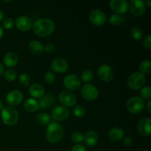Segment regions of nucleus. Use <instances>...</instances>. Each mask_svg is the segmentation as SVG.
I'll return each mask as SVG.
<instances>
[{"mask_svg":"<svg viewBox=\"0 0 151 151\" xmlns=\"http://www.w3.org/2000/svg\"><path fill=\"white\" fill-rule=\"evenodd\" d=\"M32 28L34 32L37 35L40 37H47L54 32L55 24L54 22L50 19H40L34 22Z\"/></svg>","mask_w":151,"mask_h":151,"instance_id":"nucleus-1","label":"nucleus"},{"mask_svg":"<svg viewBox=\"0 0 151 151\" xmlns=\"http://www.w3.org/2000/svg\"><path fill=\"white\" fill-rule=\"evenodd\" d=\"M64 131L60 124L57 122H51L47 127L46 137L48 142L51 143H56L60 141L63 137Z\"/></svg>","mask_w":151,"mask_h":151,"instance_id":"nucleus-2","label":"nucleus"},{"mask_svg":"<svg viewBox=\"0 0 151 151\" xmlns=\"http://www.w3.org/2000/svg\"><path fill=\"white\" fill-rule=\"evenodd\" d=\"M19 113L14 108L7 106L3 108L1 112V118L4 124L8 126L15 125L19 121Z\"/></svg>","mask_w":151,"mask_h":151,"instance_id":"nucleus-3","label":"nucleus"},{"mask_svg":"<svg viewBox=\"0 0 151 151\" xmlns=\"http://www.w3.org/2000/svg\"><path fill=\"white\" fill-rule=\"evenodd\" d=\"M145 81L146 78L142 73L134 72V73L131 74L129 78H128L127 83H128V87L131 90L137 91L144 86Z\"/></svg>","mask_w":151,"mask_h":151,"instance_id":"nucleus-4","label":"nucleus"},{"mask_svg":"<svg viewBox=\"0 0 151 151\" xmlns=\"http://www.w3.org/2000/svg\"><path fill=\"white\" fill-rule=\"evenodd\" d=\"M126 108L128 111L133 114L141 113L145 108V102L140 97H131L127 101Z\"/></svg>","mask_w":151,"mask_h":151,"instance_id":"nucleus-5","label":"nucleus"},{"mask_svg":"<svg viewBox=\"0 0 151 151\" xmlns=\"http://www.w3.org/2000/svg\"><path fill=\"white\" fill-rule=\"evenodd\" d=\"M81 95L87 101H93L98 97V91L93 84L86 83L81 88Z\"/></svg>","mask_w":151,"mask_h":151,"instance_id":"nucleus-6","label":"nucleus"},{"mask_svg":"<svg viewBox=\"0 0 151 151\" xmlns=\"http://www.w3.org/2000/svg\"><path fill=\"white\" fill-rule=\"evenodd\" d=\"M63 84L66 88L70 91H76L81 87V78L76 75L70 74L66 75L63 79Z\"/></svg>","mask_w":151,"mask_h":151,"instance_id":"nucleus-7","label":"nucleus"},{"mask_svg":"<svg viewBox=\"0 0 151 151\" xmlns=\"http://www.w3.org/2000/svg\"><path fill=\"white\" fill-rule=\"evenodd\" d=\"M60 103L64 107H72L76 103V96L69 91H63L60 93L58 96Z\"/></svg>","mask_w":151,"mask_h":151,"instance_id":"nucleus-8","label":"nucleus"},{"mask_svg":"<svg viewBox=\"0 0 151 151\" xmlns=\"http://www.w3.org/2000/svg\"><path fill=\"white\" fill-rule=\"evenodd\" d=\"M97 74L100 79L105 82H110L114 76L112 68L108 64H103L98 68Z\"/></svg>","mask_w":151,"mask_h":151,"instance_id":"nucleus-9","label":"nucleus"},{"mask_svg":"<svg viewBox=\"0 0 151 151\" xmlns=\"http://www.w3.org/2000/svg\"><path fill=\"white\" fill-rule=\"evenodd\" d=\"M89 20L96 26H102L106 21V16L102 10H93L89 13Z\"/></svg>","mask_w":151,"mask_h":151,"instance_id":"nucleus-10","label":"nucleus"},{"mask_svg":"<svg viewBox=\"0 0 151 151\" xmlns=\"http://www.w3.org/2000/svg\"><path fill=\"white\" fill-rule=\"evenodd\" d=\"M51 68L57 73H64L69 69V63L62 58H56L52 62Z\"/></svg>","mask_w":151,"mask_h":151,"instance_id":"nucleus-11","label":"nucleus"},{"mask_svg":"<svg viewBox=\"0 0 151 151\" xmlns=\"http://www.w3.org/2000/svg\"><path fill=\"white\" fill-rule=\"evenodd\" d=\"M69 116V111L64 106H58L52 110V116L57 121H63Z\"/></svg>","mask_w":151,"mask_h":151,"instance_id":"nucleus-12","label":"nucleus"},{"mask_svg":"<svg viewBox=\"0 0 151 151\" xmlns=\"http://www.w3.org/2000/svg\"><path fill=\"white\" fill-rule=\"evenodd\" d=\"M139 133L145 137H149L151 133V119L149 117L140 119L137 125Z\"/></svg>","mask_w":151,"mask_h":151,"instance_id":"nucleus-13","label":"nucleus"},{"mask_svg":"<svg viewBox=\"0 0 151 151\" xmlns=\"http://www.w3.org/2000/svg\"><path fill=\"white\" fill-rule=\"evenodd\" d=\"M110 7L116 14H124L128 8V4L125 0H111Z\"/></svg>","mask_w":151,"mask_h":151,"instance_id":"nucleus-14","label":"nucleus"},{"mask_svg":"<svg viewBox=\"0 0 151 151\" xmlns=\"http://www.w3.org/2000/svg\"><path fill=\"white\" fill-rule=\"evenodd\" d=\"M16 26L19 30L26 32L32 28V22L30 18H29L28 16H21L16 19Z\"/></svg>","mask_w":151,"mask_h":151,"instance_id":"nucleus-15","label":"nucleus"},{"mask_svg":"<svg viewBox=\"0 0 151 151\" xmlns=\"http://www.w3.org/2000/svg\"><path fill=\"white\" fill-rule=\"evenodd\" d=\"M130 10L135 16H141L145 12L146 5L142 0H132L130 2Z\"/></svg>","mask_w":151,"mask_h":151,"instance_id":"nucleus-16","label":"nucleus"},{"mask_svg":"<svg viewBox=\"0 0 151 151\" xmlns=\"http://www.w3.org/2000/svg\"><path fill=\"white\" fill-rule=\"evenodd\" d=\"M23 100V94L19 90H13L6 96L7 103L10 106H18Z\"/></svg>","mask_w":151,"mask_h":151,"instance_id":"nucleus-17","label":"nucleus"},{"mask_svg":"<svg viewBox=\"0 0 151 151\" xmlns=\"http://www.w3.org/2000/svg\"><path fill=\"white\" fill-rule=\"evenodd\" d=\"M55 102V97H54V95L47 93L44 94L43 97L40 98L38 106L41 109H48L54 105Z\"/></svg>","mask_w":151,"mask_h":151,"instance_id":"nucleus-18","label":"nucleus"},{"mask_svg":"<svg viewBox=\"0 0 151 151\" xmlns=\"http://www.w3.org/2000/svg\"><path fill=\"white\" fill-rule=\"evenodd\" d=\"M3 62H4V64L7 67H13L19 62V56L16 52H7L3 58Z\"/></svg>","mask_w":151,"mask_h":151,"instance_id":"nucleus-19","label":"nucleus"},{"mask_svg":"<svg viewBox=\"0 0 151 151\" xmlns=\"http://www.w3.org/2000/svg\"><path fill=\"white\" fill-rule=\"evenodd\" d=\"M98 141L97 134L94 131H89L84 135V143L88 147H94Z\"/></svg>","mask_w":151,"mask_h":151,"instance_id":"nucleus-20","label":"nucleus"},{"mask_svg":"<svg viewBox=\"0 0 151 151\" xmlns=\"http://www.w3.org/2000/svg\"><path fill=\"white\" fill-rule=\"evenodd\" d=\"M29 93L33 98H41L44 94V88L41 84L33 83L29 86Z\"/></svg>","mask_w":151,"mask_h":151,"instance_id":"nucleus-21","label":"nucleus"},{"mask_svg":"<svg viewBox=\"0 0 151 151\" xmlns=\"http://www.w3.org/2000/svg\"><path fill=\"white\" fill-rule=\"evenodd\" d=\"M29 50L32 55H41L43 53V52L44 51V46L38 41L34 40V41H32L29 43Z\"/></svg>","mask_w":151,"mask_h":151,"instance_id":"nucleus-22","label":"nucleus"},{"mask_svg":"<svg viewBox=\"0 0 151 151\" xmlns=\"http://www.w3.org/2000/svg\"><path fill=\"white\" fill-rule=\"evenodd\" d=\"M24 107L25 110L29 113H33L35 112L38 109V102L34 98H28L24 103Z\"/></svg>","mask_w":151,"mask_h":151,"instance_id":"nucleus-23","label":"nucleus"},{"mask_svg":"<svg viewBox=\"0 0 151 151\" xmlns=\"http://www.w3.org/2000/svg\"><path fill=\"white\" fill-rule=\"evenodd\" d=\"M109 138L114 142H119L123 138L124 132L121 128H113L109 131Z\"/></svg>","mask_w":151,"mask_h":151,"instance_id":"nucleus-24","label":"nucleus"},{"mask_svg":"<svg viewBox=\"0 0 151 151\" xmlns=\"http://www.w3.org/2000/svg\"><path fill=\"white\" fill-rule=\"evenodd\" d=\"M109 22L110 24L114 25V26H116V25L123 24L125 22V18L121 16V15L114 13V14H112L110 16V18L109 19Z\"/></svg>","mask_w":151,"mask_h":151,"instance_id":"nucleus-25","label":"nucleus"},{"mask_svg":"<svg viewBox=\"0 0 151 151\" xmlns=\"http://www.w3.org/2000/svg\"><path fill=\"white\" fill-rule=\"evenodd\" d=\"M36 120L38 123H39L40 125H46L50 123V116L48 114L43 112V113H41L37 115Z\"/></svg>","mask_w":151,"mask_h":151,"instance_id":"nucleus-26","label":"nucleus"},{"mask_svg":"<svg viewBox=\"0 0 151 151\" xmlns=\"http://www.w3.org/2000/svg\"><path fill=\"white\" fill-rule=\"evenodd\" d=\"M131 36L134 39H135L136 41H140V40L142 38L143 36V32L142 30V29L139 27H134L131 29Z\"/></svg>","mask_w":151,"mask_h":151,"instance_id":"nucleus-27","label":"nucleus"},{"mask_svg":"<svg viewBox=\"0 0 151 151\" xmlns=\"http://www.w3.org/2000/svg\"><path fill=\"white\" fill-rule=\"evenodd\" d=\"M139 70L141 73L144 74H148L150 72L151 69V63L149 60H144L143 61H142L140 63L139 66Z\"/></svg>","mask_w":151,"mask_h":151,"instance_id":"nucleus-28","label":"nucleus"},{"mask_svg":"<svg viewBox=\"0 0 151 151\" xmlns=\"http://www.w3.org/2000/svg\"><path fill=\"white\" fill-rule=\"evenodd\" d=\"M81 80L84 83H89L90 81H92L93 78H94V75H93V72L90 69H85L81 73Z\"/></svg>","mask_w":151,"mask_h":151,"instance_id":"nucleus-29","label":"nucleus"},{"mask_svg":"<svg viewBox=\"0 0 151 151\" xmlns=\"http://www.w3.org/2000/svg\"><path fill=\"white\" fill-rule=\"evenodd\" d=\"M71 139H72V141L74 143H76L77 145L81 144V142H83L84 141V135L82 133L77 131V132L73 133L72 134Z\"/></svg>","mask_w":151,"mask_h":151,"instance_id":"nucleus-30","label":"nucleus"},{"mask_svg":"<svg viewBox=\"0 0 151 151\" xmlns=\"http://www.w3.org/2000/svg\"><path fill=\"white\" fill-rule=\"evenodd\" d=\"M3 74H4V78L8 81H13L16 78V76H17V74H16V71L10 69L4 71Z\"/></svg>","mask_w":151,"mask_h":151,"instance_id":"nucleus-31","label":"nucleus"},{"mask_svg":"<svg viewBox=\"0 0 151 151\" xmlns=\"http://www.w3.org/2000/svg\"><path fill=\"white\" fill-rule=\"evenodd\" d=\"M73 114L76 117H83L86 114V109L82 106H76L73 108Z\"/></svg>","mask_w":151,"mask_h":151,"instance_id":"nucleus-32","label":"nucleus"},{"mask_svg":"<svg viewBox=\"0 0 151 151\" xmlns=\"http://www.w3.org/2000/svg\"><path fill=\"white\" fill-rule=\"evenodd\" d=\"M142 99H146V100H150L151 97V90L150 86H144L142 88L140 91Z\"/></svg>","mask_w":151,"mask_h":151,"instance_id":"nucleus-33","label":"nucleus"},{"mask_svg":"<svg viewBox=\"0 0 151 151\" xmlns=\"http://www.w3.org/2000/svg\"><path fill=\"white\" fill-rule=\"evenodd\" d=\"M19 83L22 86H27L29 84V82H30V78H29V76L27 75V74H21L19 78Z\"/></svg>","mask_w":151,"mask_h":151,"instance_id":"nucleus-34","label":"nucleus"},{"mask_svg":"<svg viewBox=\"0 0 151 151\" xmlns=\"http://www.w3.org/2000/svg\"><path fill=\"white\" fill-rule=\"evenodd\" d=\"M44 80L47 83H52L55 80V75L51 71H48L44 75Z\"/></svg>","mask_w":151,"mask_h":151,"instance_id":"nucleus-35","label":"nucleus"},{"mask_svg":"<svg viewBox=\"0 0 151 151\" xmlns=\"http://www.w3.org/2000/svg\"><path fill=\"white\" fill-rule=\"evenodd\" d=\"M14 24V21H13L11 18H7V19H5L3 21L2 26L4 27V28H5V29H10L13 27Z\"/></svg>","mask_w":151,"mask_h":151,"instance_id":"nucleus-36","label":"nucleus"},{"mask_svg":"<svg viewBox=\"0 0 151 151\" xmlns=\"http://www.w3.org/2000/svg\"><path fill=\"white\" fill-rule=\"evenodd\" d=\"M143 45L145 48H147V50H150L151 49V35L149 34L147 35L145 38H144L142 41Z\"/></svg>","mask_w":151,"mask_h":151,"instance_id":"nucleus-37","label":"nucleus"},{"mask_svg":"<svg viewBox=\"0 0 151 151\" xmlns=\"http://www.w3.org/2000/svg\"><path fill=\"white\" fill-rule=\"evenodd\" d=\"M44 50H45L48 54H52L55 51V45L52 43H48L45 47H44Z\"/></svg>","mask_w":151,"mask_h":151,"instance_id":"nucleus-38","label":"nucleus"},{"mask_svg":"<svg viewBox=\"0 0 151 151\" xmlns=\"http://www.w3.org/2000/svg\"><path fill=\"white\" fill-rule=\"evenodd\" d=\"M71 151H86V147L83 145L78 144L72 147Z\"/></svg>","mask_w":151,"mask_h":151,"instance_id":"nucleus-39","label":"nucleus"},{"mask_svg":"<svg viewBox=\"0 0 151 151\" xmlns=\"http://www.w3.org/2000/svg\"><path fill=\"white\" fill-rule=\"evenodd\" d=\"M124 143H125V145H127V146L131 145L133 144L132 139H131L130 137H125V138L124 139Z\"/></svg>","mask_w":151,"mask_h":151,"instance_id":"nucleus-40","label":"nucleus"},{"mask_svg":"<svg viewBox=\"0 0 151 151\" xmlns=\"http://www.w3.org/2000/svg\"><path fill=\"white\" fill-rule=\"evenodd\" d=\"M147 109L149 113H151V102L150 100H148V102L147 103Z\"/></svg>","mask_w":151,"mask_h":151,"instance_id":"nucleus-41","label":"nucleus"},{"mask_svg":"<svg viewBox=\"0 0 151 151\" xmlns=\"http://www.w3.org/2000/svg\"><path fill=\"white\" fill-rule=\"evenodd\" d=\"M4 66H3V65L1 63H0V77L4 73Z\"/></svg>","mask_w":151,"mask_h":151,"instance_id":"nucleus-42","label":"nucleus"},{"mask_svg":"<svg viewBox=\"0 0 151 151\" xmlns=\"http://www.w3.org/2000/svg\"><path fill=\"white\" fill-rule=\"evenodd\" d=\"M3 19H4V12H3V10L0 8V22L2 21Z\"/></svg>","mask_w":151,"mask_h":151,"instance_id":"nucleus-43","label":"nucleus"},{"mask_svg":"<svg viewBox=\"0 0 151 151\" xmlns=\"http://www.w3.org/2000/svg\"><path fill=\"white\" fill-rule=\"evenodd\" d=\"M145 5L147 4V5L149 7H151V1H150V0H147V1H145Z\"/></svg>","mask_w":151,"mask_h":151,"instance_id":"nucleus-44","label":"nucleus"},{"mask_svg":"<svg viewBox=\"0 0 151 151\" xmlns=\"http://www.w3.org/2000/svg\"><path fill=\"white\" fill-rule=\"evenodd\" d=\"M2 35H3V29H2V27L0 26V39L1 38Z\"/></svg>","mask_w":151,"mask_h":151,"instance_id":"nucleus-45","label":"nucleus"},{"mask_svg":"<svg viewBox=\"0 0 151 151\" xmlns=\"http://www.w3.org/2000/svg\"><path fill=\"white\" fill-rule=\"evenodd\" d=\"M2 109H3V103H2V102L0 100V111L2 110Z\"/></svg>","mask_w":151,"mask_h":151,"instance_id":"nucleus-46","label":"nucleus"},{"mask_svg":"<svg viewBox=\"0 0 151 151\" xmlns=\"http://www.w3.org/2000/svg\"><path fill=\"white\" fill-rule=\"evenodd\" d=\"M143 151H150V150H143Z\"/></svg>","mask_w":151,"mask_h":151,"instance_id":"nucleus-47","label":"nucleus"}]
</instances>
